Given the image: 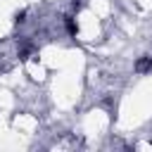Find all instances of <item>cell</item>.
I'll list each match as a JSON object with an SVG mask.
<instances>
[{
  "label": "cell",
  "mask_w": 152,
  "mask_h": 152,
  "mask_svg": "<svg viewBox=\"0 0 152 152\" xmlns=\"http://www.w3.org/2000/svg\"><path fill=\"white\" fill-rule=\"evenodd\" d=\"M64 21H66V28H69V33H71V36H76V24H74V19H71V17H66Z\"/></svg>",
  "instance_id": "cell-1"
}]
</instances>
